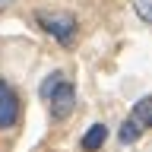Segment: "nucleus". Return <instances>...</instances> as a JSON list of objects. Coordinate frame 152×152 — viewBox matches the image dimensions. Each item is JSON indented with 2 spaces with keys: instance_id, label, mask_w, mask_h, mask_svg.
I'll use <instances>...</instances> for the list:
<instances>
[{
  "instance_id": "nucleus-1",
  "label": "nucleus",
  "mask_w": 152,
  "mask_h": 152,
  "mask_svg": "<svg viewBox=\"0 0 152 152\" xmlns=\"http://www.w3.org/2000/svg\"><path fill=\"white\" fill-rule=\"evenodd\" d=\"M38 26L45 28L51 38H57L60 45H73V38H76V16L73 13H38Z\"/></svg>"
},
{
  "instance_id": "nucleus-2",
  "label": "nucleus",
  "mask_w": 152,
  "mask_h": 152,
  "mask_svg": "<svg viewBox=\"0 0 152 152\" xmlns=\"http://www.w3.org/2000/svg\"><path fill=\"white\" fill-rule=\"evenodd\" d=\"M76 108V86L73 83H57V89L48 95V114L51 121H66Z\"/></svg>"
},
{
  "instance_id": "nucleus-3",
  "label": "nucleus",
  "mask_w": 152,
  "mask_h": 152,
  "mask_svg": "<svg viewBox=\"0 0 152 152\" xmlns=\"http://www.w3.org/2000/svg\"><path fill=\"white\" fill-rule=\"evenodd\" d=\"M19 111H22V104H19L16 89H13L7 79H0V130L16 127L19 124Z\"/></svg>"
},
{
  "instance_id": "nucleus-4",
  "label": "nucleus",
  "mask_w": 152,
  "mask_h": 152,
  "mask_svg": "<svg viewBox=\"0 0 152 152\" xmlns=\"http://www.w3.org/2000/svg\"><path fill=\"white\" fill-rule=\"evenodd\" d=\"M104 140H108V127H104V124H92V127L83 133L79 146H83V152H98L104 146Z\"/></svg>"
},
{
  "instance_id": "nucleus-5",
  "label": "nucleus",
  "mask_w": 152,
  "mask_h": 152,
  "mask_svg": "<svg viewBox=\"0 0 152 152\" xmlns=\"http://www.w3.org/2000/svg\"><path fill=\"white\" fill-rule=\"evenodd\" d=\"M133 121L140 124L142 130H146V127H152V98H149V95H142L140 102L133 104Z\"/></svg>"
},
{
  "instance_id": "nucleus-6",
  "label": "nucleus",
  "mask_w": 152,
  "mask_h": 152,
  "mask_svg": "<svg viewBox=\"0 0 152 152\" xmlns=\"http://www.w3.org/2000/svg\"><path fill=\"white\" fill-rule=\"evenodd\" d=\"M140 136H142V127L133 121V117H130V121H124V124H121V130H117V140H121L124 146H133Z\"/></svg>"
},
{
  "instance_id": "nucleus-7",
  "label": "nucleus",
  "mask_w": 152,
  "mask_h": 152,
  "mask_svg": "<svg viewBox=\"0 0 152 152\" xmlns=\"http://www.w3.org/2000/svg\"><path fill=\"white\" fill-rule=\"evenodd\" d=\"M64 79H66V76L60 73V70H54V73H48V76H45V83L38 86V95H41V102H48V95L54 92V89H57V83H64Z\"/></svg>"
},
{
  "instance_id": "nucleus-8",
  "label": "nucleus",
  "mask_w": 152,
  "mask_h": 152,
  "mask_svg": "<svg viewBox=\"0 0 152 152\" xmlns=\"http://www.w3.org/2000/svg\"><path fill=\"white\" fill-rule=\"evenodd\" d=\"M133 10H136V16L142 22H149L152 19V10H149V0H133Z\"/></svg>"
},
{
  "instance_id": "nucleus-9",
  "label": "nucleus",
  "mask_w": 152,
  "mask_h": 152,
  "mask_svg": "<svg viewBox=\"0 0 152 152\" xmlns=\"http://www.w3.org/2000/svg\"><path fill=\"white\" fill-rule=\"evenodd\" d=\"M10 3H13V0H0V13H3V10H7Z\"/></svg>"
}]
</instances>
